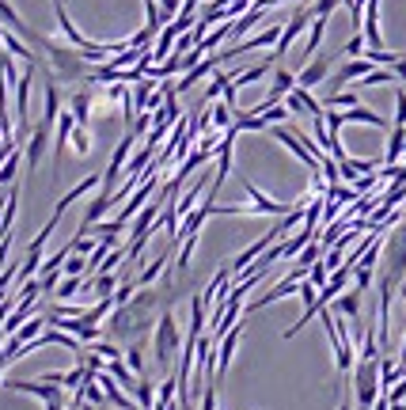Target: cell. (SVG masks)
I'll return each instance as SVG.
<instances>
[{
  "mask_svg": "<svg viewBox=\"0 0 406 410\" xmlns=\"http://www.w3.org/2000/svg\"><path fill=\"white\" fill-rule=\"evenodd\" d=\"M335 8H338V0H315V4H312V12H315V15H330Z\"/></svg>",
  "mask_w": 406,
  "mask_h": 410,
  "instance_id": "32",
  "label": "cell"
},
{
  "mask_svg": "<svg viewBox=\"0 0 406 410\" xmlns=\"http://www.w3.org/2000/svg\"><path fill=\"white\" fill-rule=\"evenodd\" d=\"M327 19H330V15H315V19H312V31H307V46H304V61L315 58V50H319V42H323V31H327Z\"/></svg>",
  "mask_w": 406,
  "mask_h": 410,
  "instance_id": "14",
  "label": "cell"
},
{
  "mask_svg": "<svg viewBox=\"0 0 406 410\" xmlns=\"http://www.w3.org/2000/svg\"><path fill=\"white\" fill-rule=\"evenodd\" d=\"M338 410H353V407H349V403H342V407H338Z\"/></svg>",
  "mask_w": 406,
  "mask_h": 410,
  "instance_id": "36",
  "label": "cell"
},
{
  "mask_svg": "<svg viewBox=\"0 0 406 410\" xmlns=\"http://www.w3.org/2000/svg\"><path fill=\"white\" fill-rule=\"evenodd\" d=\"M69 110L76 114L80 126H87V118H92V95H87V92H76V95L69 99Z\"/></svg>",
  "mask_w": 406,
  "mask_h": 410,
  "instance_id": "18",
  "label": "cell"
},
{
  "mask_svg": "<svg viewBox=\"0 0 406 410\" xmlns=\"http://www.w3.org/2000/svg\"><path fill=\"white\" fill-rule=\"evenodd\" d=\"M95 187H103V182H99V175H87V179H84V182H80V187H72V190H69V194H65V198H61V202H58V209H53V213H65V209H69L72 202H76V198H84V194H87V190H95Z\"/></svg>",
  "mask_w": 406,
  "mask_h": 410,
  "instance_id": "16",
  "label": "cell"
},
{
  "mask_svg": "<svg viewBox=\"0 0 406 410\" xmlns=\"http://www.w3.org/2000/svg\"><path fill=\"white\" fill-rule=\"evenodd\" d=\"M353 277H357V289H361V293H369V285H372V266H353Z\"/></svg>",
  "mask_w": 406,
  "mask_h": 410,
  "instance_id": "30",
  "label": "cell"
},
{
  "mask_svg": "<svg viewBox=\"0 0 406 410\" xmlns=\"http://www.w3.org/2000/svg\"><path fill=\"white\" fill-rule=\"evenodd\" d=\"M330 308H335L342 319H349V323H353V334H357V339H364V327H361V289H349V293L335 296V300H330Z\"/></svg>",
  "mask_w": 406,
  "mask_h": 410,
  "instance_id": "5",
  "label": "cell"
},
{
  "mask_svg": "<svg viewBox=\"0 0 406 410\" xmlns=\"http://www.w3.org/2000/svg\"><path fill=\"white\" fill-rule=\"evenodd\" d=\"M387 399H391V403H406V376H403L399 384H395L391 391H387Z\"/></svg>",
  "mask_w": 406,
  "mask_h": 410,
  "instance_id": "31",
  "label": "cell"
},
{
  "mask_svg": "<svg viewBox=\"0 0 406 410\" xmlns=\"http://www.w3.org/2000/svg\"><path fill=\"white\" fill-rule=\"evenodd\" d=\"M61 118V92H58V80L46 76V87H42V122L46 126H58Z\"/></svg>",
  "mask_w": 406,
  "mask_h": 410,
  "instance_id": "11",
  "label": "cell"
},
{
  "mask_svg": "<svg viewBox=\"0 0 406 410\" xmlns=\"http://www.w3.org/2000/svg\"><path fill=\"white\" fill-rule=\"evenodd\" d=\"M133 399H137V403H141L144 410H152V407H156V388L149 384V376H141V380H137V388H133Z\"/></svg>",
  "mask_w": 406,
  "mask_h": 410,
  "instance_id": "20",
  "label": "cell"
},
{
  "mask_svg": "<svg viewBox=\"0 0 406 410\" xmlns=\"http://www.w3.org/2000/svg\"><path fill=\"white\" fill-rule=\"evenodd\" d=\"M115 289H118V277H115V270H107V273H95V281H92V293H95V296H115Z\"/></svg>",
  "mask_w": 406,
  "mask_h": 410,
  "instance_id": "19",
  "label": "cell"
},
{
  "mask_svg": "<svg viewBox=\"0 0 406 410\" xmlns=\"http://www.w3.org/2000/svg\"><path fill=\"white\" fill-rule=\"evenodd\" d=\"M312 19H315V12H312V8H300V12H296V15H292V19L285 23V31H281V38H278V46H273V53H270V58H273V61H281V58H285V53H289V46L296 42L300 35H304V31H307V23H312Z\"/></svg>",
  "mask_w": 406,
  "mask_h": 410,
  "instance_id": "4",
  "label": "cell"
},
{
  "mask_svg": "<svg viewBox=\"0 0 406 410\" xmlns=\"http://www.w3.org/2000/svg\"><path fill=\"white\" fill-rule=\"evenodd\" d=\"M19 160H23V156H19V144H15V148L8 152V164L0 167V187H4V190L15 187V179H19Z\"/></svg>",
  "mask_w": 406,
  "mask_h": 410,
  "instance_id": "17",
  "label": "cell"
},
{
  "mask_svg": "<svg viewBox=\"0 0 406 410\" xmlns=\"http://www.w3.org/2000/svg\"><path fill=\"white\" fill-rule=\"evenodd\" d=\"M399 296H403V300H406V285H403V289H399Z\"/></svg>",
  "mask_w": 406,
  "mask_h": 410,
  "instance_id": "35",
  "label": "cell"
},
{
  "mask_svg": "<svg viewBox=\"0 0 406 410\" xmlns=\"http://www.w3.org/2000/svg\"><path fill=\"white\" fill-rule=\"evenodd\" d=\"M61 273H65V277H69V273H87V255H69L65 266H61Z\"/></svg>",
  "mask_w": 406,
  "mask_h": 410,
  "instance_id": "26",
  "label": "cell"
},
{
  "mask_svg": "<svg viewBox=\"0 0 406 410\" xmlns=\"http://www.w3.org/2000/svg\"><path fill=\"white\" fill-rule=\"evenodd\" d=\"M330 65H335V58H312L304 69H300L296 84H300V87H315V84H323V80H327V72H330Z\"/></svg>",
  "mask_w": 406,
  "mask_h": 410,
  "instance_id": "10",
  "label": "cell"
},
{
  "mask_svg": "<svg viewBox=\"0 0 406 410\" xmlns=\"http://www.w3.org/2000/svg\"><path fill=\"white\" fill-rule=\"evenodd\" d=\"M50 130L53 126H46V122H38L35 130H31V137H27V171H38V160H42V152H46V144H50Z\"/></svg>",
  "mask_w": 406,
  "mask_h": 410,
  "instance_id": "8",
  "label": "cell"
},
{
  "mask_svg": "<svg viewBox=\"0 0 406 410\" xmlns=\"http://www.w3.org/2000/svg\"><path fill=\"white\" fill-rule=\"evenodd\" d=\"M141 353H144L141 345H129V353H126V365L133 368L137 376H144V357H141Z\"/></svg>",
  "mask_w": 406,
  "mask_h": 410,
  "instance_id": "27",
  "label": "cell"
},
{
  "mask_svg": "<svg viewBox=\"0 0 406 410\" xmlns=\"http://www.w3.org/2000/svg\"><path fill=\"white\" fill-rule=\"evenodd\" d=\"M58 4V0H53ZM58 27H61V35L69 38V46H76V50H84V46H92L84 35H80L76 27H72V19H69V12H65V4H58Z\"/></svg>",
  "mask_w": 406,
  "mask_h": 410,
  "instance_id": "13",
  "label": "cell"
},
{
  "mask_svg": "<svg viewBox=\"0 0 406 410\" xmlns=\"http://www.w3.org/2000/svg\"><path fill=\"white\" fill-rule=\"evenodd\" d=\"M364 46H369V38H364V31H357V35L346 42L342 53H346V58H364Z\"/></svg>",
  "mask_w": 406,
  "mask_h": 410,
  "instance_id": "25",
  "label": "cell"
},
{
  "mask_svg": "<svg viewBox=\"0 0 406 410\" xmlns=\"http://www.w3.org/2000/svg\"><path fill=\"white\" fill-rule=\"evenodd\" d=\"M76 114L72 110H61V118H58V126H53V179H58V171H61V156H65V144H69V137L72 130H76Z\"/></svg>",
  "mask_w": 406,
  "mask_h": 410,
  "instance_id": "6",
  "label": "cell"
},
{
  "mask_svg": "<svg viewBox=\"0 0 406 410\" xmlns=\"http://www.w3.org/2000/svg\"><path fill=\"white\" fill-rule=\"evenodd\" d=\"M395 80H399V76H395V69H372L369 76H361L357 84H361V87H380V84H395Z\"/></svg>",
  "mask_w": 406,
  "mask_h": 410,
  "instance_id": "22",
  "label": "cell"
},
{
  "mask_svg": "<svg viewBox=\"0 0 406 410\" xmlns=\"http://www.w3.org/2000/svg\"><path fill=\"white\" fill-rule=\"evenodd\" d=\"M391 69H395V76H399V80H403V84H406V58H399V61H395V65H391Z\"/></svg>",
  "mask_w": 406,
  "mask_h": 410,
  "instance_id": "33",
  "label": "cell"
},
{
  "mask_svg": "<svg viewBox=\"0 0 406 410\" xmlns=\"http://www.w3.org/2000/svg\"><path fill=\"white\" fill-rule=\"evenodd\" d=\"M4 388L8 391H23V395H35V399H42V403H65V388L61 384H53V380H4Z\"/></svg>",
  "mask_w": 406,
  "mask_h": 410,
  "instance_id": "3",
  "label": "cell"
},
{
  "mask_svg": "<svg viewBox=\"0 0 406 410\" xmlns=\"http://www.w3.org/2000/svg\"><path fill=\"white\" fill-rule=\"evenodd\" d=\"M327 107H357V92H335L327 99Z\"/></svg>",
  "mask_w": 406,
  "mask_h": 410,
  "instance_id": "29",
  "label": "cell"
},
{
  "mask_svg": "<svg viewBox=\"0 0 406 410\" xmlns=\"http://www.w3.org/2000/svg\"><path fill=\"white\" fill-rule=\"evenodd\" d=\"M353 395H357V410H372L376 407V399L384 395V388H380V357L369 361L361 357L353 368Z\"/></svg>",
  "mask_w": 406,
  "mask_h": 410,
  "instance_id": "2",
  "label": "cell"
},
{
  "mask_svg": "<svg viewBox=\"0 0 406 410\" xmlns=\"http://www.w3.org/2000/svg\"><path fill=\"white\" fill-rule=\"evenodd\" d=\"M391 410H406V403H391Z\"/></svg>",
  "mask_w": 406,
  "mask_h": 410,
  "instance_id": "34",
  "label": "cell"
},
{
  "mask_svg": "<svg viewBox=\"0 0 406 410\" xmlns=\"http://www.w3.org/2000/svg\"><path fill=\"white\" fill-rule=\"evenodd\" d=\"M213 130H232V122H235V110L228 107V103H213Z\"/></svg>",
  "mask_w": 406,
  "mask_h": 410,
  "instance_id": "21",
  "label": "cell"
},
{
  "mask_svg": "<svg viewBox=\"0 0 406 410\" xmlns=\"http://www.w3.org/2000/svg\"><path fill=\"white\" fill-rule=\"evenodd\" d=\"M406 152V126H391V137H387V156L384 164H399V156Z\"/></svg>",
  "mask_w": 406,
  "mask_h": 410,
  "instance_id": "15",
  "label": "cell"
},
{
  "mask_svg": "<svg viewBox=\"0 0 406 410\" xmlns=\"http://www.w3.org/2000/svg\"><path fill=\"white\" fill-rule=\"evenodd\" d=\"M183 334H178V323L171 316V308H164V316H160L156 323V334H152V350H156V365L160 373H175V361L183 357Z\"/></svg>",
  "mask_w": 406,
  "mask_h": 410,
  "instance_id": "1",
  "label": "cell"
},
{
  "mask_svg": "<svg viewBox=\"0 0 406 410\" xmlns=\"http://www.w3.org/2000/svg\"><path fill=\"white\" fill-rule=\"evenodd\" d=\"M372 69H376V65H372L369 58H349L346 65L335 72V92H342V87L349 84V80H361V76H369Z\"/></svg>",
  "mask_w": 406,
  "mask_h": 410,
  "instance_id": "9",
  "label": "cell"
},
{
  "mask_svg": "<svg viewBox=\"0 0 406 410\" xmlns=\"http://www.w3.org/2000/svg\"><path fill=\"white\" fill-rule=\"evenodd\" d=\"M391 126H406V87L395 92V122Z\"/></svg>",
  "mask_w": 406,
  "mask_h": 410,
  "instance_id": "28",
  "label": "cell"
},
{
  "mask_svg": "<svg viewBox=\"0 0 406 410\" xmlns=\"http://www.w3.org/2000/svg\"><path fill=\"white\" fill-rule=\"evenodd\" d=\"M243 190H247L251 205L258 209V216H285L289 209H292L289 202H273V198H266V194H262V190H258V187H255V182H251V179H243Z\"/></svg>",
  "mask_w": 406,
  "mask_h": 410,
  "instance_id": "7",
  "label": "cell"
},
{
  "mask_svg": "<svg viewBox=\"0 0 406 410\" xmlns=\"http://www.w3.org/2000/svg\"><path fill=\"white\" fill-rule=\"evenodd\" d=\"M364 58H369L372 65H387V69H391L395 61L403 58V53H391V50H364Z\"/></svg>",
  "mask_w": 406,
  "mask_h": 410,
  "instance_id": "23",
  "label": "cell"
},
{
  "mask_svg": "<svg viewBox=\"0 0 406 410\" xmlns=\"http://www.w3.org/2000/svg\"><path fill=\"white\" fill-rule=\"evenodd\" d=\"M342 114V126H349V122H361V126H376V130H387V118L384 114H376V110H369V107H349V110H338Z\"/></svg>",
  "mask_w": 406,
  "mask_h": 410,
  "instance_id": "12",
  "label": "cell"
},
{
  "mask_svg": "<svg viewBox=\"0 0 406 410\" xmlns=\"http://www.w3.org/2000/svg\"><path fill=\"white\" fill-rule=\"evenodd\" d=\"M72 148H76V156H87V152H92V137H87L84 126L72 130Z\"/></svg>",
  "mask_w": 406,
  "mask_h": 410,
  "instance_id": "24",
  "label": "cell"
}]
</instances>
